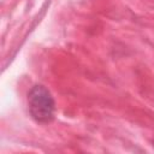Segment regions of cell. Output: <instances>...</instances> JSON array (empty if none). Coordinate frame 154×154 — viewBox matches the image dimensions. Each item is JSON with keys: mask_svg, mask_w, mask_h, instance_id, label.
I'll use <instances>...</instances> for the list:
<instances>
[{"mask_svg": "<svg viewBox=\"0 0 154 154\" xmlns=\"http://www.w3.org/2000/svg\"><path fill=\"white\" fill-rule=\"evenodd\" d=\"M28 107L31 118L40 124H48L54 118V99L51 91L42 84L34 85L28 93Z\"/></svg>", "mask_w": 154, "mask_h": 154, "instance_id": "1", "label": "cell"}]
</instances>
